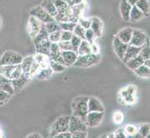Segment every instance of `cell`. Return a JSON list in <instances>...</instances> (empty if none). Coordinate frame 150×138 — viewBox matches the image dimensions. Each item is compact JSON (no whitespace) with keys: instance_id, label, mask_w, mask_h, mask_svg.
I'll use <instances>...</instances> for the list:
<instances>
[{"instance_id":"cell-44","label":"cell","mask_w":150,"mask_h":138,"mask_svg":"<svg viewBox=\"0 0 150 138\" xmlns=\"http://www.w3.org/2000/svg\"><path fill=\"white\" fill-rule=\"evenodd\" d=\"M77 23L80 24V26L83 27L85 29H89L91 25V20L90 19H86L83 17H80L78 19Z\"/></svg>"},{"instance_id":"cell-5","label":"cell","mask_w":150,"mask_h":138,"mask_svg":"<svg viewBox=\"0 0 150 138\" xmlns=\"http://www.w3.org/2000/svg\"><path fill=\"white\" fill-rule=\"evenodd\" d=\"M23 59V57L21 54L8 50L4 53L0 59V65H20L22 62Z\"/></svg>"},{"instance_id":"cell-46","label":"cell","mask_w":150,"mask_h":138,"mask_svg":"<svg viewBox=\"0 0 150 138\" xmlns=\"http://www.w3.org/2000/svg\"><path fill=\"white\" fill-rule=\"evenodd\" d=\"M123 120H124V115H123V113L121 111L117 110L114 113V114H113V121L116 124H120V123H122Z\"/></svg>"},{"instance_id":"cell-3","label":"cell","mask_w":150,"mask_h":138,"mask_svg":"<svg viewBox=\"0 0 150 138\" xmlns=\"http://www.w3.org/2000/svg\"><path fill=\"white\" fill-rule=\"evenodd\" d=\"M69 119H70V116H64L59 117L50 128V137H55V136H56L59 133L68 131Z\"/></svg>"},{"instance_id":"cell-26","label":"cell","mask_w":150,"mask_h":138,"mask_svg":"<svg viewBox=\"0 0 150 138\" xmlns=\"http://www.w3.org/2000/svg\"><path fill=\"white\" fill-rule=\"evenodd\" d=\"M33 56H34L35 61L39 65L41 68H47V67L49 66L50 58L48 56L42 54V53H36V54Z\"/></svg>"},{"instance_id":"cell-41","label":"cell","mask_w":150,"mask_h":138,"mask_svg":"<svg viewBox=\"0 0 150 138\" xmlns=\"http://www.w3.org/2000/svg\"><path fill=\"white\" fill-rule=\"evenodd\" d=\"M60 37H61V30L56 31L48 35V39L51 43H58L59 41H60Z\"/></svg>"},{"instance_id":"cell-29","label":"cell","mask_w":150,"mask_h":138,"mask_svg":"<svg viewBox=\"0 0 150 138\" xmlns=\"http://www.w3.org/2000/svg\"><path fill=\"white\" fill-rule=\"evenodd\" d=\"M78 56H82V55H86L89 54L91 53V46L90 44H89L88 41H86V40H82L81 41V44L79 46L78 50L77 51Z\"/></svg>"},{"instance_id":"cell-35","label":"cell","mask_w":150,"mask_h":138,"mask_svg":"<svg viewBox=\"0 0 150 138\" xmlns=\"http://www.w3.org/2000/svg\"><path fill=\"white\" fill-rule=\"evenodd\" d=\"M85 32L86 29L78 23L76 24V26H74L73 31H72L73 35L77 36V37H79L82 40H84V38H85Z\"/></svg>"},{"instance_id":"cell-42","label":"cell","mask_w":150,"mask_h":138,"mask_svg":"<svg viewBox=\"0 0 150 138\" xmlns=\"http://www.w3.org/2000/svg\"><path fill=\"white\" fill-rule=\"evenodd\" d=\"M11 97V95L5 91L0 90V106L5 105L9 101Z\"/></svg>"},{"instance_id":"cell-32","label":"cell","mask_w":150,"mask_h":138,"mask_svg":"<svg viewBox=\"0 0 150 138\" xmlns=\"http://www.w3.org/2000/svg\"><path fill=\"white\" fill-rule=\"evenodd\" d=\"M49 67L51 68L53 73H60V72L64 71L67 68V66H65L63 64L59 63L50 59L49 62Z\"/></svg>"},{"instance_id":"cell-19","label":"cell","mask_w":150,"mask_h":138,"mask_svg":"<svg viewBox=\"0 0 150 138\" xmlns=\"http://www.w3.org/2000/svg\"><path fill=\"white\" fill-rule=\"evenodd\" d=\"M140 49H141V47H137L134 46V45H128L126 50V52L125 53V56L122 59V61L124 62H126L130 59L133 58V57H135L137 55H139Z\"/></svg>"},{"instance_id":"cell-51","label":"cell","mask_w":150,"mask_h":138,"mask_svg":"<svg viewBox=\"0 0 150 138\" xmlns=\"http://www.w3.org/2000/svg\"><path fill=\"white\" fill-rule=\"evenodd\" d=\"M114 137H119V138H125L127 137L126 134L125 133L124 128H119L117 131L114 133Z\"/></svg>"},{"instance_id":"cell-4","label":"cell","mask_w":150,"mask_h":138,"mask_svg":"<svg viewBox=\"0 0 150 138\" xmlns=\"http://www.w3.org/2000/svg\"><path fill=\"white\" fill-rule=\"evenodd\" d=\"M0 74L11 80L18 78L23 74L21 64L0 65Z\"/></svg>"},{"instance_id":"cell-8","label":"cell","mask_w":150,"mask_h":138,"mask_svg":"<svg viewBox=\"0 0 150 138\" xmlns=\"http://www.w3.org/2000/svg\"><path fill=\"white\" fill-rule=\"evenodd\" d=\"M149 37L145 32L140 29H133V33L131 36V39L128 45H134L137 47H142L145 45Z\"/></svg>"},{"instance_id":"cell-1","label":"cell","mask_w":150,"mask_h":138,"mask_svg":"<svg viewBox=\"0 0 150 138\" xmlns=\"http://www.w3.org/2000/svg\"><path fill=\"white\" fill-rule=\"evenodd\" d=\"M88 99H89V97H86V96H79L74 99L71 104L74 116H78L85 120L86 115L89 112L88 111Z\"/></svg>"},{"instance_id":"cell-7","label":"cell","mask_w":150,"mask_h":138,"mask_svg":"<svg viewBox=\"0 0 150 138\" xmlns=\"http://www.w3.org/2000/svg\"><path fill=\"white\" fill-rule=\"evenodd\" d=\"M104 118V112H88L86 115L85 123L87 127L94 128L101 124Z\"/></svg>"},{"instance_id":"cell-28","label":"cell","mask_w":150,"mask_h":138,"mask_svg":"<svg viewBox=\"0 0 150 138\" xmlns=\"http://www.w3.org/2000/svg\"><path fill=\"white\" fill-rule=\"evenodd\" d=\"M53 74V72L51 70V68L48 66L47 68H41L35 77L38 79V80H47V79L51 77Z\"/></svg>"},{"instance_id":"cell-52","label":"cell","mask_w":150,"mask_h":138,"mask_svg":"<svg viewBox=\"0 0 150 138\" xmlns=\"http://www.w3.org/2000/svg\"><path fill=\"white\" fill-rule=\"evenodd\" d=\"M65 1H66V2L70 7H72L74 5H78V4L85 2V0H65Z\"/></svg>"},{"instance_id":"cell-31","label":"cell","mask_w":150,"mask_h":138,"mask_svg":"<svg viewBox=\"0 0 150 138\" xmlns=\"http://www.w3.org/2000/svg\"><path fill=\"white\" fill-rule=\"evenodd\" d=\"M48 33L47 32V30L45 29V24H43V26H41V30L39 31V33L36 35V36H35L33 38V42H34L35 45H36L37 44H38L39 42H41L43 40L46 39V38H48Z\"/></svg>"},{"instance_id":"cell-9","label":"cell","mask_w":150,"mask_h":138,"mask_svg":"<svg viewBox=\"0 0 150 138\" xmlns=\"http://www.w3.org/2000/svg\"><path fill=\"white\" fill-rule=\"evenodd\" d=\"M87 126L85 121L83 119L76 116H70L69 124H68V131L71 133H74L78 131H86Z\"/></svg>"},{"instance_id":"cell-30","label":"cell","mask_w":150,"mask_h":138,"mask_svg":"<svg viewBox=\"0 0 150 138\" xmlns=\"http://www.w3.org/2000/svg\"><path fill=\"white\" fill-rule=\"evenodd\" d=\"M135 5L143 12L145 17L146 16V17L149 16L150 11V5L149 0H138V2H137Z\"/></svg>"},{"instance_id":"cell-18","label":"cell","mask_w":150,"mask_h":138,"mask_svg":"<svg viewBox=\"0 0 150 138\" xmlns=\"http://www.w3.org/2000/svg\"><path fill=\"white\" fill-rule=\"evenodd\" d=\"M0 90L5 91L11 96L14 93V90L11 85V80L4 77L1 74H0Z\"/></svg>"},{"instance_id":"cell-2","label":"cell","mask_w":150,"mask_h":138,"mask_svg":"<svg viewBox=\"0 0 150 138\" xmlns=\"http://www.w3.org/2000/svg\"><path fill=\"white\" fill-rule=\"evenodd\" d=\"M101 60V55L89 53L86 55L78 56L76 62L73 65L75 67L80 68H89L93 65H96Z\"/></svg>"},{"instance_id":"cell-16","label":"cell","mask_w":150,"mask_h":138,"mask_svg":"<svg viewBox=\"0 0 150 138\" xmlns=\"http://www.w3.org/2000/svg\"><path fill=\"white\" fill-rule=\"evenodd\" d=\"M62 56L64 60V63L67 67L71 66L74 64L77 59V52L74 51V50H67V51H61Z\"/></svg>"},{"instance_id":"cell-24","label":"cell","mask_w":150,"mask_h":138,"mask_svg":"<svg viewBox=\"0 0 150 138\" xmlns=\"http://www.w3.org/2000/svg\"><path fill=\"white\" fill-rule=\"evenodd\" d=\"M143 62H144L143 59L142 58L140 55H137V56H135V57L130 59L129 60H128V61H127L126 62H125V63L126 64L127 67H128L129 69L134 71L135 70L136 68H138V67H140L141 65H143Z\"/></svg>"},{"instance_id":"cell-33","label":"cell","mask_w":150,"mask_h":138,"mask_svg":"<svg viewBox=\"0 0 150 138\" xmlns=\"http://www.w3.org/2000/svg\"><path fill=\"white\" fill-rule=\"evenodd\" d=\"M142 58L143 59V60L149 59H150V48H149V39H148L146 41V42L145 43V45L141 47V49H140V53H139Z\"/></svg>"},{"instance_id":"cell-48","label":"cell","mask_w":150,"mask_h":138,"mask_svg":"<svg viewBox=\"0 0 150 138\" xmlns=\"http://www.w3.org/2000/svg\"><path fill=\"white\" fill-rule=\"evenodd\" d=\"M73 138H86L87 137L86 131H78L72 133Z\"/></svg>"},{"instance_id":"cell-15","label":"cell","mask_w":150,"mask_h":138,"mask_svg":"<svg viewBox=\"0 0 150 138\" xmlns=\"http://www.w3.org/2000/svg\"><path fill=\"white\" fill-rule=\"evenodd\" d=\"M104 108L101 101L96 97H89L88 111L89 112H104Z\"/></svg>"},{"instance_id":"cell-49","label":"cell","mask_w":150,"mask_h":138,"mask_svg":"<svg viewBox=\"0 0 150 138\" xmlns=\"http://www.w3.org/2000/svg\"><path fill=\"white\" fill-rule=\"evenodd\" d=\"M91 46V53L93 54H99L100 53V48H99L98 45H97L96 42L92 43L90 45Z\"/></svg>"},{"instance_id":"cell-17","label":"cell","mask_w":150,"mask_h":138,"mask_svg":"<svg viewBox=\"0 0 150 138\" xmlns=\"http://www.w3.org/2000/svg\"><path fill=\"white\" fill-rule=\"evenodd\" d=\"M133 29H134L131 27H125L124 29H122L121 30L119 31V33H117L116 36L120 41L128 45L131 39V36H132V33H133Z\"/></svg>"},{"instance_id":"cell-50","label":"cell","mask_w":150,"mask_h":138,"mask_svg":"<svg viewBox=\"0 0 150 138\" xmlns=\"http://www.w3.org/2000/svg\"><path fill=\"white\" fill-rule=\"evenodd\" d=\"M55 137L56 138H72V134L69 131H64V132H62L59 133V134H57L56 136H55Z\"/></svg>"},{"instance_id":"cell-23","label":"cell","mask_w":150,"mask_h":138,"mask_svg":"<svg viewBox=\"0 0 150 138\" xmlns=\"http://www.w3.org/2000/svg\"><path fill=\"white\" fill-rule=\"evenodd\" d=\"M145 17V15L143 12L137 7L136 5H133L131 7V12H130L129 15V21L130 22H137L143 18Z\"/></svg>"},{"instance_id":"cell-43","label":"cell","mask_w":150,"mask_h":138,"mask_svg":"<svg viewBox=\"0 0 150 138\" xmlns=\"http://www.w3.org/2000/svg\"><path fill=\"white\" fill-rule=\"evenodd\" d=\"M59 47L61 51H67V50H72L71 45L70 41H60L58 42Z\"/></svg>"},{"instance_id":"cell-47","label":"cell","mask_w":150,"mask_h":138,"mask_svg":"<svg viewBox=\"0 0 150 138\" xmlns=\"http://www.w3.org/2000/svg\"><path fill=\"white\" fill-rule=\"evenodd\" d=\"M59 51H61V50H60L59 47L58 43H51L50 44V55L54 54V53H58Z\"/></svg>"},{"instance_id":"cell-39","label":"cell","mask_w":150,"mask_h":138,"mask_svg":"<svg viewBox=\"0 0 150 138\" xmlns=\"http://www.w3.org/2000/svg\"><path fill=\"white\" fill-rule=\"evenodd\" d=\"M81 41H82V39H81V38H80L77 37V36L73 35H72V38L70 40L72 50L77 52V50H78L79 46H80V44H81Z\"/></svg>"},{"instance_id":"cell-20","label":"cell","mask_w":150,"mask_h":138,"mask_svg":"<svg viewBox=\"0 0 150 138\" xmlns=\"http://www.w3.org/2000/svg\"><path fill=\"white\" fill-rule=\"evenodd\" d=\"M131 7L132 6L126 2V0H122L120 6V11L122 18L124 21H129V15Z\"/></svg>"},{"instance_id":"cell-22","label":"cell","mask_w":150,"mask_h":138,"mask_svg":"<svg viewBox=\"0 0 150 138\" xmlns=\"http://www.w3.org/2000/svg\"><path fill=\"white\" fill-rule=\"evenodd\" d=\"M41 6L53 17L56 15L57 10L54 5V0H43Z\"/></svg>"},{"instance_id":"cell-14","label":"cell","mask_w":150,"mask_h":138,"mask_svg":"<svg viewBox=\"0 0 150 138\" xmlns=\"http://www.w3.org/2000/svg\"><path fill=\"white\" fill-rule=\"evenodd\" d=\"M30 80L31 79L29 77L23 74L21 77H18V78L11 80V85L14 90V93L16 92L21 90L23 87H25V86L27 85V84L29 82Z\"/></svg>"},{"instance_id":"cell-21","label":"cell","mask_w":150,"mask_h":138,"mask_svg":"<svg viewBox=\"0 0 150 138\" xmlns=\"http://www.w3.org/2000/svg\"><path fill=\"white\" fill-rule=\"evenodd\" d=\"M50 44L51 42L49 41L48 38L43 40L41 42L35 45L36 52L39 53H42V54L47 55L49 56L50 55Z\"/></svg>"},{"instance_id":"cell-38","label":"cell","mask_w":150,"mask_h":138,"mask_svg":"<svg viewBox=\"0 0 150 138\" xmlns=\"http://www.w3.org/2000/svg\"><path fill=\"white\" fill-rule=\"evenodd\" d=\"M124 131L127 137H134L137 134V128L134 125H127L124 128Z\"/></svg>"},{"instance_id":"cell-13","label":"cell","mask_w":150,"mask_h":138,"mask_svg":"<svg viewBox=\"0 0 150 138\" xmlns=\"http://www.w3.org/2000/svg\"><path fill=\"white\" fill-rule=\"evenodd\" d=\"M91 25L90 29L93 31L96 38H100L102 35L104 24L101 19L97 17H92L90 18Z\"/></svg>"},{"instance_id":"cell-56","label":"cell","mask_w":150,"mask_h":138,"mask_svg":"<svg viewBox=\"0 0 150 138\" xmlns=\"http://www.w3.org/2000/svg\"><path fill=\"white\" fill-rule=\"evenodd\" d=\"M0 137H2V132L1 131V129H0Z\"/></svg>"},{"instance_id":"cell-6","label":"cell","mask_w":150,"mask_h":138,"mask_svg":"<svg viewBox=\"0 0 150 138\" xmlns=\"http://www.w3.org/2000/svg\"><path fill=\"white\" fill-rule=\"evenodd\" d=\"M29 14L30 16L35 17L37 20L44 24L55 21L54 17L50 15L41 6H36L33 8L29 11Z\"/></svg>"},{"instance_id":"cell-54","label":"cell","mask_w":150,"mask_h":138,"mask_svg":"<svg viewBox=\"0 0 150 138\" xmlns=\"http://www.w3.org/2000/svg\"><path fill=\"white\" fill-rule=\"evenodd\" d=\"M126 2H128L131 6H133V5H136V3L138 2V0H126Z\"/></svg>"},{"instance_id":"cell-11","label":"cell","mask_w":150,"mask_h":138,"mask_svg":"<svg viewBox=\"0 0 150 138\" xmlns=\"http://www.w3.org/2000/svg\"><path fill=\"white\" fill-rule=\"evenodd\" d=\"M43 24L41 22H40L38 20L35 18V17L30 16L29 18L27 24V31L28 34H29V37L33 39L36 35L39 33V31L41 30V26H43Z\"/></svg>"},{"instance_id":"cell-45","label":"cell","mask_w":150,"mask_h":138,"mask_svg":"<svg viewBox=\"0 0 150 138\" xmlns=\"http://www.w3.org/2000/svg\"><path fill=\"white\" fill-rule=\"evenodd\" d=\"M72 35H73V33H72V32L61 30V37H60V41H70L71 38H72Z\"/></svg>"},{"instance_id":"cell-55","label":"cell","mask_w":150,"mask_h":138,"mask_svg":"<svg viewBox=\"0 0 150 138\" xmlns=\"http://www.w3.org/2000/svg\"><path fill=\"white\" fill-rule=\"evenodd\" d=\"M143 65H145L147 67H150V59H149L144 60V62H143Z\"/></svg>"},{"instance_id":"cell-36","label":"cell","mask_w":150,"mask_h":138,"mask_svg":"<svg viewBox=\"0 0 150 138\" xmlns=\"http://www.w3.org/2000/svg\"><path fill=\"white\" fill-rule=\"evenodd\" d=\"M137 132L140 137H148L150 133L149 124H143L140 125L139 129H137Z\"/></svg>"},{"instance_id":"cell-40","label":"cell","mask_w":150,"mask_h":138,"mask_svg":"<svg viewBox=\"0 0 150 138\" xmlns=\"http://www.w3.org/2000/svg\"><path fill=\"white\" fill-rule=\"evenodd\" d=\"M97 38L95 35V33H93V31L89 28V29H86L85 32V38H84V40H86V41L89 43V44H92V43L95 42L96 39Z\"/></svg>"},{"instance_id":"cell-53","label":"cell","mask_w":150,"mask_h":138,"mask_svg":"<svg viewBox=\"0 0 150 138\" xmlns=\"http://www.w3.org/2000/svg\"><path fill=\"white\" fill-rule=\"evenodd\" d=\"M28 138H30V137H34V138H41L42 137L41 136V134L38 133H33V134H30L29 136L27 137Z\"/></svg>"},{"instance_id":"cell-10","label":"cell","mask_w":150,"mask_h":138,"mask_svg":"<svg viewBox=\"0 0 150 138\" xmlns=\"http://www.w3.org/2000/svg\"><path fill=\"white\" fill-rule=\"evenodd\" d=\"M136 95V87L133 85H130L125 89H123L120 92V98L124 104H133L135 101Z\"/></svg>"},{"instance_id":"cell-34","label":"cell","mask_w":150,"mask_h":138,"mask_svg":"<svg viewBox=\"0 0 150 138\" xmlns=\"http://www.w3.org/2000/svg\"><path fill=\"white\" fill-rule=\"evenodd\" d=\"M45 27L48 34L54 33V32H56V31L61 30L59 24L58 22H56V21H51V22L45 23Z\"/></svg>"},{"instance_id":"cell-27","label":"cell","mask_w":150,"mask_h":138,"mask_svg":"<svg viewBox=\"0 0 150 138\" xmlns=\"http://www.w3.org/2000/svg\"><path fill=\"white\" fill-rule=\"evenodd\" d=\"M134 72L137 77L140 78H149L150 75V67H147L143 64L134 70Z\"/></svg>"},{"instance_id":"cell-25","label":"cell","mask_w":150,"mask_h":138,"mask_svg":"<svg viewBox=\"0 0 150 138\" xmlns=\"http://www.w3.org/2000/svg\"><path fill=\"white\" fill-rule=\"evenodd\" d=\"M33 62H34V56H29L23 59L22 62L21 63V68H22L23 74L26 75L28 77V74H29V70H30L31 66L33 65Z\"/></svg>"},{"instance_id":"cell-12","label":"cell","mask_w":150,"mask_h":138,"mask_svg":"<svg viewBox=\"0 0 150 138\" xmlns=\"http://www.w3.org/2000/svg\"><path fill=\"white\" fill-rule=\"evenodd\" d=\"M112 45H113V50H114V52L116 56L120 59L122 60L128 45L121 41L116 36H115L113 41H112Z\"/></svg>"},{"instance_id":"cell-57","label":"cell","mask_w":150,"mask_h":138,"mask_svg":"<svg viewBox=\"0 0 150 138\" xmlns=\"http://www.w3.org/2000/svg\"><path fill=\"white\" fill-rule=\"evenodd\" d=\"M1 26H2V19L0 17V28H1Z\"/></svg>"},{"instance_id":"cell-37","label":"cell","mask_w":150,"mask_h":138,"mask_svg":"<svg viewBox=\"0 0 150 138\" xmlns=\"http://www.w3.org/2000/svg\"><path fill=\"white\" fill-rule=\"evenodd\" d=\"M60 26V29L62 31H69V32H72L76 26L77 23L71 22V21H67V22H61L59 23Z\"/></svg>"}]
</instances>
